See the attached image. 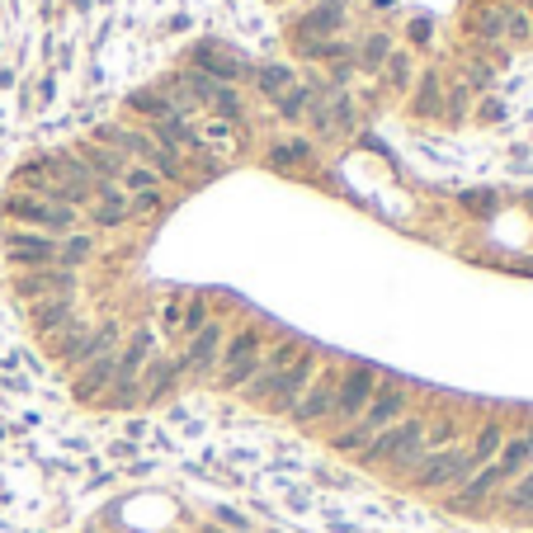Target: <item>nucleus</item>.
<instances>
[{
  "label": "nucleus",
  "mask_w": 533,
  "mask_h": 533,
  "mask_svg": "<svg viewBox=\"0 0 533 533\" xmlns=\"http://www.w3.org/2000/svg\"><path fill=\"white\" fill-rule=\"evenodd\" d=\"M213 533H217V528H213Z\"/></svg>",
  "instance_id": "nucleus-47"
},
{
  "label": "nucleus",
  "mask_w": 533,
  "mask_h": 533,
  "mask_svg": "<svg viewBox=\"0 0 533 533\" xmlns=\"http://www.w3.org/2000/svg\"><path fill=\"white\" fill-rule=\"evenodd\" d=\"M114 345H119V326H99V330H90L86 340L76 345L71 363H80V369H86V363H95L99 354H114Z\"/></svg>",
  "instance_id": "nucleus-23"
},
{
  "label": "nucleus",
  "mask_w": 533,
  "mask_h": 533,
  "mask_svg": "<svg viewBox=\"0 0 533 533\" xmlns=\"http://www.w3.org/2000/svg\"><path fill=\"white\" fill-rule=\"evenodd\" d=\"M312 378H317V354H312V350H302L284 373H274V387H269V397H265V402H269L274 411H293Z\"/></svg>",
  "instance_id": "nucleus-5"
},
{
  "label": "nucleus",
  "mask_w": 533,
  "mask_h": 533,
  "mask_svg": "<svg viewBox=\"0 0 533 533\" xmlns=\"http://www.w3.org/2000/svg\"><path fill=\"white\" fill-rule=\"evenodd\" d=\"M317 99H321L317 86H293L284 99H278V114H284V119H302L307 109H317Z\"/></svg>",
  "instance_id": "nucleus-27"
},
{
  "label": "nucleus",
  "mask_w": 533,
  "mask_h": 533,
  "mask_svg": "<svg viewBox=\"0 0 533 533\" xmlns=\"http://www.w3.org/2000/svg\"><path fill=\"white\" fill-rule=\"evenodd\" d=\"M528 463H533V430H524V434H515V439H505L491 467L500 472V482H510V476H524V472H528Z\"/></svg>",
  "instance_id": "nucleus-15"
},
{
  "label": "nucleus",
  "mask_w": 533,
  "mask_h": 533,
  "mask_svg": "<svg viewBox=\"0 0 533 533\" xmlns=\"http://www.w3.org/2000/svg\"><path fill=\"white\" fill-rule=\"evenodd\" d=\"M411 38H415V43L430 38V19H415V24H411Z\"/></svg>",
  "instance_id": "nucleus-44"
},
{
  "label": "nucleus",
  "mask_w": 533,
  "mask_h": 533,
  "mask_svg": "<svg viewBox=\"0 0 533 533\" xmlns=\"http://www.w3.org/2000/svg\"><path fill=\"white\" fill-rule=\"evenodd\" d=\"M505 38H510V43H528L533 38V19L524 10H505Z\"/></svg>",
  "instance_id": "nucleus-36"
},
{
  "label": "nucleus",
  "mask_w": 533,
  "mask_h": 533,
  "mask_svg": "<svg viewBox=\"0 0 533 533\" xmlns=\"http://www.w3.org/2000/svg\"><path fill=\"white\" fill-rule=\"evenodd\" d=\"M90 256H95V236H86V232H71V236L57 241V265H62V269L86 265Z\"/></svg>",
  "instance_id": "nucleus-25"
},
{
  "label": "nucleus",
  "mask_w": 533,
  "mask_h": 533,
  "mask_svg": "<svg viewBox=\"0 0 533 533\" xmlns=\"http://www.w3.org/2000/svg\"><path fill=\"white\" fill-rule=\"evenodd\" d=\"M5 213H10V217H19V222H34L38 232H67L71 222H76V213H71L67 204L34 199V193H15V199L5 204Z\"/></svg>",
  "instance_id": "nucleus-7"
},
{
  "label": "nucleus",
  "mask_w": 533,
  "mask_h": 533,
  "mask_svg": "<svg viewBox=\"0 0 533 533\" xmlns=\"http://www.w3.org/2000/svg\"><path fill=\"white\" fill-rule=\"evenodd\" d=\"M500 444H505V430L496 425V420H491V425H482V430H476V439H472V448H467L472 467H486V463H496Z\"/></svg>",
  "instance_id": "nucleus-24"
},
{
  "label": "nucleus",
  "mask_w": 533,
  "mask_h": 533,
  "mask_svg": "<svg viewBox=\"0 0 533 533\" xmlns=\"http://www.w3.org/2000/svg\"><path fill=\"white\" fill-rule=\"evenodd\" d=\"M463 109H467V95H463V86H458L454 95H448V114H454V119H458V114H463Z\"/></svg>",
  "instance_id": "nucleus-43"
},
{
  "label": "nucleus",
  "mask_w": 533,
  "mask_h": 533,
  "mask_svg": "<svg viewBox=\"0 0 533 533\" xmlns=\"http://www.w3.org/2000/svg\"><path fill=\"white\" fill-rule=\"evenodd\" d=\"M307 5H345V0H307Z\"/></svg>",
  "instance_id": "nucleus-46"
},
{
  "label": "nucleus",
  "mask_w": 533,
  "mask_h": 533,
  "mask_svg": "<svg viewBox=\"0 0 533 533\" xmlns=\"http://www.w3.org/2000/svg\"><path fill=\"white\" fill-rule=\"evenodd\" d=\"M193 71H204L208 80H222V86H232V80L246 76L250 67H246L241 57H227L222 47H199V52H193Z\"/></svg>",
  "instance_id": "nucleus-17"
},
{
  "label": "nucleus",
  "mask_w": 533,
  "mask_h": 533,
  "mask_svg": "<svg viewBox=\"0 0 533 533\" xmlns=\"http://www.w3.org/2000/svg\"><path fill=\"white\" fill-rule=\"evenodd\" d=\"M15 288L24 293V298H62V293H71L76 288V269H62V265H43V269H29L24 278H15Z\"/></svg>",
  "instance_id": "nucleus-11"
},
{
  "label": "nucleus",
  "mask_w": 533,
  "mask_h": 533,
  "mask_svg": "<svg viewBox=\"0 0 533 533\" xmlns=\"http://www.w3.org/2000/svg\"><path fill=\"white\" fill-rule=\"evenodd\" d=\"M260 90H265V99H284L293 90V71L288 67H265L260 71Z\"/></svg>",
  "instance_id": "nucleus-32"
},
{
  "label": "nucleus",
  "mask_w": 533,
  "mask_h": 533,
  "mask_svg": "<svg viewBox=\"0 0 533 533\" xmlns=\"http://www.w3.org/2000/svg\"><path fill=\"white\" fill-rule=\"evenodd\" d=\"M411 109H415V114H439V76L434 71L420 80V95L411 99Z\"/></svg>",
  "instance_id": "nucleus-35"
},
{
  "label": "nucleus",
  "mask_w": 533,
  "mask_h": 533,
  "mask_svg": "<svg viewBox=\"0 0 533 533\" xmlns=\"http://www.w3.org/2000/svg\"><path fill=\"white\" fill-rule=\"evenodd\" d=\"M500 486V472L486 463V467H476L472 476H467V482L458 486V496H454V510H472V505H482L491 491Z\"/></svg>",
  "instance_id": "nucleus-20"
},
{
  "label": "nucleus",
  "mask_w": 533,
  "mask_h": 533,
  "mask_svg": "<svg viewBox=\"0 0 533 533\" xmlns=\"http://www.w3.org/2000/svg\"><path fill=\"white\" fill-rule=\"evenodd\" d=\"M222 345H227V330H222L217 321H208L204 330H193L189 335V350L180 359V373H193V378H204L217 369V359H222Z\"/></svg>",
  "instance_id": "nucleus-8"
},
{
  "label": "nucleus",
  "mask_w": 533,
  "mask_h": 533,
  "mask_svg": "<svg viewBox=\"0 0 533 533\" xmlns=\"http://www.w3.org/2000/svg\"><path fill=\"white\" fill-rule=\"evenodd\" d=\"M472 472H476V467H472V458H467V448L448 444V448H439V454H425V458H420V467H415V486H420V491L463 486Z\"/></svg>",
  "instance_id": "nucleus-3"
},
{
  "label": "nucleus",
  "mask_w": 533,
  "mask_h": 533,
  "mask_svg": "<svg viewBox=\"0 0 533 533\" xmlns=\"http://www.w3.org/2000/svg\"><path fill=\"white\" fill-rule=\"evenodd\" d=\"M373 392H378V373L369 369V363H354L350 373H340V387H335V420H354L363 415V406L373 402Z\"/></svg>",
  "instance_id": "nucleus-4"
},
{
  "label": "nucleus",
  "mask_w": 533,
  "mask_h": 533,
  "mask_svg": "<svg viewBox=\"0 0 533 533\" xmlns=\"http://www.w3.org/2000/svg\"><path fill=\"white\" fill-rule=\"evenodd\" d=\"M345 52L350 47H340V43H307V57L312 62H345Z\"/></svg>",
  "instance_id": "nucleus-41"
},
{
  "label": "nucleus",
  "mask_w": 533,
  "mask_h": 533,
  "mask_svg": "<svg viewBox=\"0 0 533 533\" xmlns=\"http://www.w3.org/2000/svg\"><path fill=\"white\" fill-rule=\"evenodd\" d=\"M147 354H152V330H137L132 340L123 345V354H119V378H123V382H137V378H142Z\"/></svg>",
  "instance_id": "nucleus-22"
},
{
  "label": "nucleus",
  "mask_w": 533,
  "mask_h": 533,
  "mask_svg": "<svg viewBox=\"0 0 533 533\" xmlns=\"http://www.w3.org/2000/svg\"><path fill=\"white\" fill-rule=\"evenodd\" d=\"M265 345V335L256 330V326H246V330H236L227 345H222V387H246L250 378L260 373V350Z\"/></svg>",
  "instance_id": "nucleus-2"
},
{
  "label": "nucleus",
  "mask_w": 533,
  "mask_h": 533,
  "mask_svg": "<svg viewBox=\"0 0 533 533\" xmlns=\"http://www.w3.org/2000/svg\"><path fill=\"white\" fill-rule=\"evenodd\" d=\"M350 71H354V62L345 57V62H335V80H350Z\"/></svg>",
  "instance_id": "nucleus-45"
},
{
  "label": "nucleus",
  "mask_w": 533,
  "mask_h": 533,
  "mask_svg": "<svg viewBox=\"0 0 533 533\" xmlns=\"http://www.w3.org/2000/svg\"><path fill=\"white\" fill-rule=\"evenodd\" d=\"M80 340H86V321H80V317H76V321H67L57 335H52V345H57V354H62V359H71Z\"/></svg>",
  "instance_id": "nucleus-34"
},
{
  "label": "nucleus",
  "mask_w": 533,
  "mask_h": 533,
  "mask_svg": "<svg viewBox=\"0 0 533 533\" xmlns=\"http://www.w3.org/2000/svg\"><path fill=\"white\" fill-rule=\"evenodd\" d=\"M132 109H142V114H152V119H175V99L171 95H132Z\"/></svg>",
  "instance_id": "nucleus-33"
},
{
  "label": "nucleus",
  "mask_w": 533,
  "mask_h": 533,
  "mask_svg": "<svg viewBox=\"0 0 533 533\" xmlns=\"http://www.w3.org/2000/svg\"><path fill=\"white\" fill-rule=\"evenodd\" d=\"M180 326L193 335V330H204L208 326V302L204 298H193V302H184V317H180Z\"/></svg>",
  "instance_id": "nucleus-39"
},
{
  "label": "nucleus",
  "mask_w": 533,
  "mask_h": 533,
  "mask_svg": "<svg viewBox=\"0 0 533 533\" xmlns=\"http://www.w3.org/2000/svg\"><path fill=\"white\" fill-rule=\"evenodd\" d=\"M406 76H411L406 52H392V57H387V86H392V90H402V86H406Z\"/></svg>",
  "instance_id": "nucleus-40"
},
{
  "label": "nucleus",
  "mask_w": 533,
  "mask_h": 533,
  "mask_svg": "<svg viewBox=\"0 0 533 533\" xmlns=\"http://www.w3.org/2000/svg\"><path fill=\"white\" fill-rule=\"evenodd\" d=\"M5 260L24 265V269H43V265H57V241L47 232H10L5 236Z\"/></svg>",
  "instance_id": "nucleus-9"
},
{
  "label": "nucleus",
  "mask_w": 533,
  "mask_h": 533,
  "mask_svg": "<svg viewBox=\"0 0 533 533\" xmlns=\"http://www.w3.org/2000/svg\"><path fill=\"white\" fill-rule=\"evenodd\" d=\"M80 161H86L99 180H119V175H123V156L104 152V147H80Z\"/></svg>",
  "instance_id": "nucleus-26"
},
{
  "label": "nucleus",
  "mask_w": 533,
  "mask_h": 533,
  "mask_svg": "<svg viewBox=\"0 0 533 533\" xmlns=\"http://www.w3.org/2000/svg\"><path fill=\"white\" fill-rule=\"evenodd\" d=\"M387 57H392V43H387L382 34H373L369 43H363V52H359V62H363V67H382Z\"/></svg>",
  "instance_id": "nucleus-38"
},
{
  "label": "nucleus",
  "mask_w": 533,
  "mask_h": 533,
  "mask_svg": "<svg viewBox=\"0 0 533 533\" xmlns=\"http://www.w3.org/2000/svg\"><path fill=\"white\" fill-rule=\"evenodd\" d=\"M123 189H132V193L156 189V171H147V165H123Z\"/></svg>",
  "instance_id": "nucleus-37"
},
{
  "label": "nucleus",
  "mask_w": 533,
  "mask_h": 533,
  "mask_svg": "<svg viewBox=\"0 0 533 533\" xmlns=\"http://www.w3.org/2000/svg\"><path fill=\"white\" fill-rule=\"evenodd\" d=\"M472 34L482 43H500L505 38V5H486L482 15L472 19Z\"/></svg>",
  "instance_id": "nucleus-29"
},
{
  "label": "nucleus",
  "mask_w": 533,
  "mask_h": 533,
  "mask_svg": "<svg viewBox=\"0 0 533 533\" xmlns=\"http://www.w3.org/2000/svg\"><path fill=\"white\" fill-rule=\"evenodd\" d=\"M67 321H76V298H71V293L34 302V330H38V335H57Z\"/></svg>",
  "instance_id": "nucleus-18"
},
{
  "label": "nucleus",
  "mask_w": 533,
  "mask_h": 533,
  "mask_svg": "<svg viewBox=\"0 0 533 533\" xmlns=\"http://www.w3.org/2000/svg\"><path fill=\"white\" fill-rule=\"evenodd\" d=\"M90 217H95V227H123V222L132 217V199L119 184H104L95 193V204H90Z\"/></svg>",
  "instance_id": "nucleus-16"
},
{
  "label": "nucleus",
  "mask_w": 533,
  "mask_h": 533,
  "mask_svg": "<svg viewBox=\"0 0 533 533\" xmlns=\"http://www.w3.org/2000/svg\"><path fill=\"white\" fill-rule=\"evenodd\" d=\"M335 387H340V373H317L288 415L298 420V425H317V420H326L335 411Z\"/></svg>",
  "instance_id": "nucleus-10"
},
{
  "label": "nucleus",
  "mask_w": 533,
  "mask_h": 533,
  "mask_svg": "<svg viewBox=\"0 0 533 533\" xmlns=\"http://www.w3.org/2000/svg\"><path fill=\"white\" fill-rule=\"evenodd\" d=\"M505 505H510L515 515H533V467L524 476H515V486L505 491Z\"/></svg>",
  "instance_id": "nucleus-31"
},
{
  "label": "nucleus",
  "mask_w": 533,
  "mask_h": 533,
  "mask_svg": "<svg viewBox=\"0 0 533 533\" xmlns=\"http://www.w3.org/2000/svg\"><path fill=\"white\" fill-rule=\"evenodd\" d=\"M156 208H161V189H147V193H137V199H132V217L156 213Z\"/></svg>",
  "instance_id": "nucleus-42"
},
{
  "label": "nucleus",
  "mask_w": 533,
  "mask_h": 533,
  "mask_svg": "<svg viewBox=\"0 0 533 533\" xmlns=\"http://www.w3.org/2000/svg\"><path fill=\"white\" fill-rule=\"evenodd\" d=\"M406 415V387L402 382H378V392H373V402L363 406V415L354 420V425L363 430V434H378V430H387V425H397V420Z\"/></svg>",
  "instance_id": "nucleus-6"
},
{
  "label": "nucleus",
  "mask_w": 533,
  "mask_h": 533,
  "mask_svg": "<svg viewBox=\"0 0 533 533\" xmlns=\"http://www.w3.org/2000/svg\"><path fill=\"white\" fill-rule=\"evenodd\" d=\"M359 458L363 463H392V467L420 463V458H425V420H420V415H402L397 425L378 430Z\"/></svg>",
  "instance_id": "nucleus-1"
},
{
  "label": "nucleus",
  "mask_w": 533,
  "mask_h": 533,
  "mask_svg": "<svg viewBox=\"0 0 533 533\" xmlns=\"http://www.w3.org/2000/svg\"><path fill=\"white\" fill-rule=\"evenodd\" d=\"M312 161V147L307 142H278V147H269V165L274 171H298V165H307Z\"/></svg>",
  "instance_id": "nucleus-28"
},
{
  "label": "nucleus",
  "mask_w": 533,
  "mask_h": 533,
  "mask_svg": "<svg viewBox=\"0 0 533 533\" xmlns=\"http://www.w3.org/2000/svg\"><path fill=\"white\" fill-rule=\"evenodd\" d=\"M345 24H350L345 5H321V10H312V15L298 19V38L302 43H330V34H340Z\"/></svg>",
  "instance_id": "nucleus-13"
},
{
  "label": "nucleus",
  "mask_w": 533,
  "mask_h": 533,
  "mask_svg": "<svg viewBox=\"0 0 533 533\" xmlns=\"http://www.w3.org/2000/svg\"><path fill=\"white\" fill-rule=\"evenodd\" d=\"M199 147L213 156V161H227L232 152H236V132H232V119H208V123H199Z\"/></svg>",
  "instance_id": "nucleus-19"
},
{
  "label": "nucleus",
  "mask_w": 533,
  "mask_h": 533,
  "mask_svg": "<svg viewBox=\"0 0 533 533\" xmlns=\"http://www.w3.org/2000/svg\"><path fill=\"white\" fill-rule=\"evenodd\" d=\"M298 354H302V345H298V340H278L274 350H265V354H260V369H265V373H284Z\"/></svg>",
  "instance_id": "nucleus-30"
},
{
  "label": "nucleus",
  "mask_w": 533,
  "mask_h": 533,
  "mask_svg": "<svg viewBox=\"0 0 533 533\" xmlns=\"http://www.w3.org/2000/svg\"><path fill=\"white\" fill-rule=\"evenodd\" d=\"M312 128H317L321 137H335V132L354 128V99H350L345 90H321V99H317V109H312Z\"/></svg>",
  "instance_id": "nucleus-12"
},
{
  "label": "nucleus",
  "mask_w": 533,
  "mask_h": 533,
  "mask_svg": "<svg viewBox=\"0 0 533 533\" xmlns=\"http://www.w3.org/2000/svg\"><path fill=\"white\" fill-rule=\"evenodd\" d=\"M175 378H180V363H175V359H152L147 369H142V397H147V402L171 397Z\"/></svg>",
  "instance_id": "nucleus-21"
},
{
  "label": "nucleus",
  "mask_w": 533,
  "mask_h": 533,
  "mask_svg": "<svg viewBox=\"0 0 533 533\" xmlns=\"http://www.w3.org/2000/svg\"><path fill=\"white\" fill-rule=\"evenodd\" d=\"M119 378V354H99L95 363H86V369H80V378H76V397L80 402H95L99 392H109V382Z\"/></svg>",
  "instance_id": "nucleus-14"
}]
</instances>
